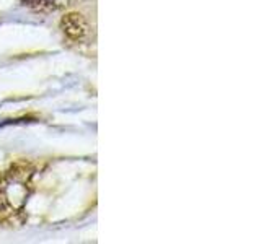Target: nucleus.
I'll use <instances>...</instances> for the list:
<instances>
[{
  "mask_svg": "<svg viewBox=\"0 0 261 244\" xmlns=\"http://www.w3.org/2000/svg\"><path fill=\"white\" fill-rule=\"evenodd\" d=\"M61 26L70 39L79 41L87 35V21L84 20V16L79 13L65 15L61 21Z\"/></svg>",
  "mask_w": 261,
  "mask_h": 244,
  "instance_id": "f257e3e1",
  "label": "nucleus"
},
{
  "mask_svg": "<svg viewBox=\"0 0 261 244\" xmlns=\"http://www.w3.org/2000/svg\"><path fill=\"white\" fill-rule=\"evenodd\" d=\"M20 2L38 12H54L67 5L69 0H20Z\"/></svg>",
  "mask_w": 261,
  "mask_h": 244,
  "instance_id": "f03ea898",
  "label": "nucleus"
}]
</instances>
